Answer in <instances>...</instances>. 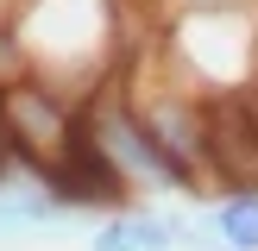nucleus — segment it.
Instances as JSON below:
<instances>
[{
  "instance_id": "1",
  "label": "nucleus",
  "mask_w": 258,
  "mask_h": 251,
  "mask_svg": "<svg viewBox=\"0 0 258 251\" xmlns=\"http://www.w3.org/2000/svg\"><path fill=\"white\" fill-rule=\"evenodd\" d=\"M7 25L32 63V82L57 88L63 100L82 107L95 88L113 82V50H120L113 0H19Z\"/></svg>"
},
{
  "instance_id": "2",
  "label": "nucleus",
  "mask_w": 258,
  "mask_h": 251,
  "mask_svg": "<svg viewBox=\"0 0 258 251\" xmlns=\"http://www.w3.org/2000/svg\"><path fill=\"white\" fill-rule=\"evenodd\" d=\"M82 138L113 163V176L133 188V201H139V195H189V182L176 176V163L151 145L145 119L133 113V100H126L120 75L82 100Z\"/></svg>"
},
{
  "instance_id": "3",
  "label": "nucleus",
  "mask_w": 258,
  "mask_h": 251,
  "mask_svg": "<svg viewBox=\"0 0 258 251\" xmlns=\"http://www.w3.org/2000/svg\"><path fill=\"white\" fill-rule=\"evenodd\" d=\"M76 138H82V107L63 100L57 88L13 82L7 94H0V145L19 151V157H32L38 170H57L76 151Z\"/></svg>"
},
{
  "instance_id": "4",
  "label": "nucleus",
  "mask_w": 258,
  "mask_h": 251,
  "mask_svg": "<svg viewBox=\"0 0 258 251\" xmlns=\"http://www.w3.org/2000/svg\"><path fill=\"white\" fill-rule=\"evenodd\" d=\"M176 226H183V213L133 201V207L101 213L88 226V251H176Z\"/></svg>"
},
{
  "instance_id": "5",
  "label": "nucleus",
  "mask_w": 258,
  "mask_h": 251,
  "mask_svg": "<svg viewBox=\"0 0 258 251\" xmlns=\"http://www.w3.org/2000/svg\"><path fill=\"white\" fill-rule=\"evenodd\" d=\"M208 226L221 232L227 251H258V188H227L208 207Z\"/></svg>"
},
{
  "instance_id": "6",
  "label": "nucleus",
  "mask_w": 258,
  "mask_h": 251,
  "mask_svg": "<svg viewBox=\"0 0 258 251\" xmlns=\"http://www.w3.org/2000/svg\"><path fill=\"white\" fill-rule=\"evenodd\" d=\"M13 82H32V63H25V50H19V38H13V25L0 19V94H7Z\"/></svg>"
},
{
  "instance_id": "7",
  "label": "nucleus",
  "mask_w": 258,
  "mask_h": 251,
  "mask_svg": "<svg viewBox=\"0 0 258 251\" xmlns=\"http://www.w3.org/2000/svg\"><path fill=\"white\" fill-rule=\"evenodd\" d=\"M176 251H227L221 232L208 226V213H183V226H176Z\"/></svg>"
}]
</instances>
